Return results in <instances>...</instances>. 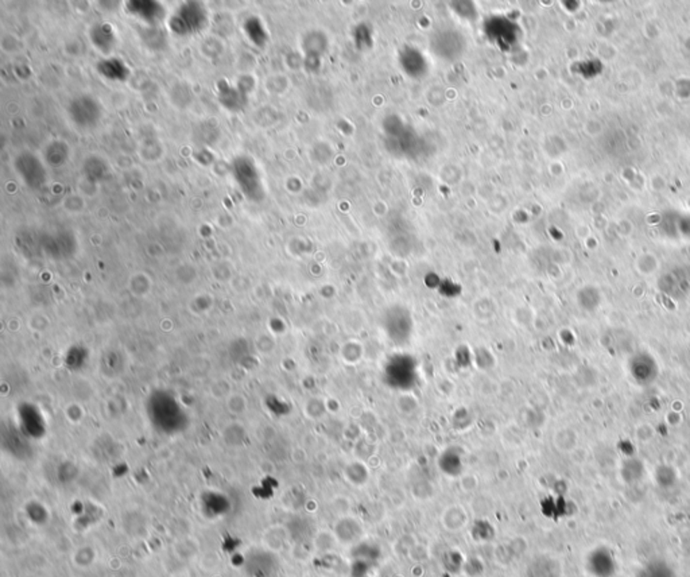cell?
Instances as JSON below:
<instances>
[{"instance_id": "obj_3", "label": "cell", "mask_w": 690, "mask_h": 577, "mask_svg": "<svg viewBox=\"0 0 690 577\" xmlns=\"http://www.w3.org/2000/svg\"><path fill=\"white\" fill-rule=\"evenodd\" d=\"M69 116L73 123L77 124L79 127H93L100 121L102 108L100 104L92 98L82 96L75 99L69 105Z\"/></svg>"}, {"instance_id": "obj_9", "label": "cell", "mask_w": 690, "mask_h": 577, "mask_svg": "<svg viewBox=\"0 0 690 577\" xmlns=\"http://www.w3.org/2000/svg\"><path fill=\"white\" fill-rule=\"evenodd\" d=\"M92 42L102 52H109L115 45V36L112 33V27L109 24L96 26L92 31Z\"/></svg>"}, {"instance_id": "obj_5", "label": "cell", "mask_w": 690, "mask_h": 577, "mask_svg": "<svg viewBox=\"0 0 690 577\" xmlns=\"http://www.w3.org/2000/svg\"><path fill=\"white\" fill-rule=\"evenodd\" d=\"M15 167L26 185L37 189L45 184L46 173L41 161L36 155L27 153L21 154L15 161Z\"/></svg>"}, {"instance_id": "obj_11", "label": "cell", "mask_w": 690, "mask_h": 577, "mask_svg": "<svg viewBox=\"0 0 690 577\" xmlns=\"http://www.w3.org/2000/svg\"><path fill=\"white\" fill-rule=\"evenodd\" d=\"M219 93H220V100H222L224 107H227L229 109H239V107L245 103L244 93H240L238 89L229 86L228 84L224 86L219 85Z\"/></svg>"}, {"instance_id": "obj_7", "label": "cell", "mask_w": 690, "mask_h": 577, "mask_svg": "<svg viewBox=\"0 0 690 577\" xmlns=\"http://www.w3.org/2000/svg\"><path fill=\"white\" fill-rule=\"evenodd\" d=\"M336 534H337V538L342 544H352L355 542L356 539H359L360 536H362V529L359 526L358 522H355L353 519H349L346 518L344 521L339 522L337 528H336Z\"/></svg>"}, {"instance_id": "obj_8", "label": "cell", "mask_w": 690, "mask_h": 577, "mask_svg": "<svg viewBox=\"0 0 690 577\" xmlns=\"http://www.w3.org/2000/svg\"><path fill=\"white\" fill-rule=\"evenodd\" d=\"M99 70L104 77L109 80H125L128 76V69L123 63L122 60L118 59H111L105 60L99 65Z\"/></svg>"}, {"instance_id": "obj_6", "label": "cell", "mask_w": 690, "mask_h": 577, "mask_svg": "<svg viewBox=\"0 0 690 577\" xmlns=\"http://www.w3.org/2000/svg\"><path fill=\"white\" fill-rule=\"evenodd\" d=\"M127 10L138 20L147 23H157L162 20L163 7L155 1H131L127 3Z\"/></svg>"}, {"instance_id": "obj_12", "label": "cell", "mask_w": 690, "mask_h": 577, "mask_svg": "<svg viewBox=\"0 0 690 577\" xmlns=\"http://www.w3.org/2000/svg\"><path fill=\"white\" fill-rule=\"evenodd\" d=\"M638 577H677V574L668 562L652 561L639 572Z\"/></svg>"}, {"instance_id": "obj_2", "label": "cell", "mask_w": 690, "mask_h": 577, "mask_svg": "<svg viewBox=\"0 0 690 577\" xmlns=\"http://www.w3.org/2000/svg\"><path fill=\"white\" fill-rule=\"evenodd\" d=\"M233 176L247 197L254 200L255 197L261 196L262 186H261L259 174L250 160L238 158L233 162Z\"/></svg>"}, {"instance_id": "obj_4", "label": "cell", "mask_w": 690, "mask_h": 577, "mask_svg": "<svg viewBox=\"0 0 690 577\" xmlns=\"http://www.w3.org/2000/svg\"><path fill=\"white\" fill-rule=\"evenodd\" d=\"M587 571L592 577H613L618 562L613 552L607 546L595 548L587 557Z\"/></svg>"}, {"instance_id": "obj_1", "label": "cell", "mask_w": 690, "mask_h": 577, "mask_svg": "<svg viewBox=\"0 0 690 577\" xmlns=\"http://www.w3.org/2000/svg\"><path fill=\"white\" fill-rule=\"evenodd\" d=\"M206 24V11L197 1H187L176 11L169 22L170 29L178 36H189L203 30Z\"/></svg>"}, {"instance_id": "obj_10", "label": "cell", "mask_w": 690, "mask_h": 577, "mask_svg": "<svg viewBox=\"0 0 690 577\" xmlns=\"http://www.w3.org/2000/svg\"><path fill=\"white\" fill-rule=\"evenodd\" d=\"M467 513L460 506L449 507L443 516L444 526L447 530H460L467 525Z\"/></svg>"}, {"instance_id": "obj_13", "label": "cell", "mask_w": 690, "mask_h": 577, "mask_svg": "<svg viewBox=\"0 0 690 577\" xmlns=\"http://www.w3.org/2000/svg\"><path fill=\"white\" fill-rule=\"evenodd\" d=\"M68 158V146L62 142H53L46 150V161L52 166L63 164Z\"/></svg>"}]
</instances>
